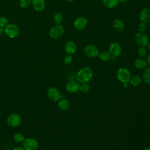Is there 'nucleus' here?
I'll list each match as a JSON object with an SVG mask.
<instances>
[{"instance_id": "obj_28", "label": "nucleus", "mask_w": 150, "mask_h": 150, "mask_svg": "<svg viewBox=\"0 0 150 150\" xmlns=\"http://www.w3.org/2000/svg\"><path fill=\"white\" fill-rule=\"evenodd\" d=\"M63 63L66 65L70 64L73 62V57L70 54H67L63 57Z\"/></svg>"}, {"instance_id": "obj_36", "label": "nucleus", "mask_w": 150, "mask_h": 150, "mask_svg": "<svg viewBox=\"0 0 150 150\" xmlns=\"http://www.w3.org/2000/svg\"><path fill=\"white\" fill-rule=\"evenodd\" d=\"M143 150H150V147L149 146H146V147L144 148V149Z\"/></svg>"}, {"instance_id": "obj_1", "label": "nucleus", "mask_w": 150, "mask_h": 150, "mask_svg": "<svg viewBox=\"0 0 150 150\" xmlns=\"http://www.w3.org/2000/svg\"><path fill=\"white\" fill-rule=\"evenodd\" d=\"M93 76V70L89 67H84L80 69L76 74V80L81 83H88Z\"/></svg>"}, {"instance_id": "obj_11", "label": "nucleus", "mask_w": 150, "mask_h": 150, "mask_svg": "<svg viewBox=\"0 0 150 150\" xmlns=\"http://www.w3.org/2000/svg\"><path fill=\"white\" fill-rule=\"evenodd\" d=\"M80 84L76 80H71L69 81L66 85V90L70 93H74L80 90Z\"/></svg>"}, {"instance_id": "obj_17", "label": "nucleus", "mask_w": 150, "mask_h": 150, "mask_svg": "<svg viewBox=\"0 0 150 150\" xmlns=\"http://www.w3.org/2000/svg\"><path fill=\"white\" fill-rule=\"evenodd\" d=\"M147 64V62L142 58H138L136 59L134 62L135 67L138 69H144L146 68Z\"/></svg>"}, {"instance_id": "obj_29", "label": "nucleus", "mask_w": 150, "mask_h": 150, "mask_svg": "<svg viewBox=\"0 0 150 150\" xmlns=\"http://www.w3.org/2000/svg\"><path fill=\"white\" fill-rule=\"evenodd\" d=\"M8 24H9V21L6 17L5 16L0 17V26L1 27L4 28Z\"/></svg>"}, {"instance_id": "obj_20", "label": "nucleus", "mask_w": 150, "mask_h": 150, "mask_svg": "<svg viewBox=\"0 0 150 150\" xmlns=\"http://www.w3.org/2000/svg\"><path fill=\"white\" fill-rule=\"evenodd\" d=\"M99 59L103 62H108L111 59V54L109 52V51L107 50H104L99 53V54L98 56Z\"/></svg>"}, {"instance_id": "obj_10", "label": "nucleus", "mask_w": 150, "mask_h": 150, "mask_svg": "<svg viewBox=\"0 0 150 150\" xmlns=\"http://www.w3.org/2000/svg\"><path fill=\"white\" fill-rule=\"evenodd\" d=\"M87 24V19L83 16L77 17L74 21V28L78 31L84 30Z\"/></svg>"}, {"instance_id": "obj_16", "label": "nucleus", "mask_w": 150, "mask_h": 150, "mask_svg": "<svg viewBox=\"0 0 150 150\" xmlns=\"http://www.w3.org/2000/svg\"><path fill=\"white\" fill-rule=\"evenodd\" d=\"M112 28L117 31L120 32L124 29V23L123 21L120 19H115L113 21L112 24Z\"/></svg>"}, {"instance_id": "obj_40", "label": "nucleus", "mask_w": 150, "mask_h": 150, "mask_svg": "<svg viewBox=\"0 0 150 150\" xmlns=\"http://www.w3.org/2000/svg\"><path fill=\"white\" fill-rule=\"evenodd\" d=\"M149 9H150V6H149Z\"/></svg>"}, {"instance_id": "obj_19", "label": "nucleus", "mask_w": 150, "mask_h": 150, "mask_svg": "<svg viewBox=\"0 0 150 150\" xmlns=\"http://www.w3.org/2000/svg\"><path fill=\"white\" fill-rule=\"evenodd\" d=\"M70 106L69 101L65 98L60 99L58 102V107L60 110L62 111H66L69 109Z\"/></svg>"}, {"instance_id": "obj_35", "label": "nucleus", "mask_w": 150, "mask_h": 150, "mask_svg": "<svg viewBox=\"0 0 150 150\" xmlns=\"http://www.w3.org/2000/svg\"><path fill=\"white\" fill-rule=\"evenodd\" d=\"M119 1V2H122V3H125V2H127L128 0H118Z\"/></svg>"}, {"instance_id": "obj_38", "label": "nucleus", "mask_w": 150, "mask_h": 150, "mask_svg": "<svg viewBox=\"0 0 150 150\" xmlns=\"http://www.w3.org/2000/svg\"><path fill=\"white\" fill-rule=\"evenodd\" d=\"M148 50L150 51V42H149V43H148Z\"/></svg>"}, {"instance_id": "obj_3", "label": "nucleus", "mask_w": 150, "mask_h": 150, "mask_svg": "<svg viewBox=\"0 0 150 150\" xmlns=\"http://www.w3.org/2000/svg\"><path fill=\"white\" fill-rule=\"evenodd\" d=\"M4 32L8 37L13 39L19 35L20 30L16 25L13 23H9L4 28Z\"/></svg>"}, {"instance_id": "obj_26", "label": "nucleus", "mask_w": 150, "mask_h": 150, "mask_svg": "<svg viewBox=\"0 0 150 150\" xmlns=\"http://www.w3.org/2000/svg\"><path fill=\"white\" fill-rule=\"evenodd\" d=\"M138 54L141 57H145L147 54V49L146 47L140 46L138 49Z\"/></svg>"}, {"instance_id": "obj_25", "label": "nucleus", "mask_w": 150, "mask_h": 150, "mask_svg": "<svg viewBox=\"0 0 150 150\" xmlns=\"http://www.w3.org/2000/svg\"><path fill=\"white\" fill-rule=\"evenodd\" d=\"M32 4V0H20L19 6L22 8H27Z\"/></svg>"}, {"instance_id": "obj_7", "label": "nucleus", "mask_w": 150, "mask_h": 150, "mask_svg": "<svg viewBox=\"0 0 150 150\" xmlns=\"http://www.w3.org/2000/svg\"><path fill=\"white\" fill-rule=\"evenodd\" d=\"M48 98L52 101H59L62 98V94L60 91L54 87H51L47 91Z\"/></svg>"}, {"instance_id": "obj_6", "label": "nucleus", "mask_w": 150, "mask_h": 150, "mask_svg": "<svg viewBox=\"0 0 150 150\" xmlns=\"http://www.w3.org/2000/svg\"><path fill=\"white\" fill-rule=\"evenodd\" d=\"M22 145L25 150H37L39 147V143L34 138H27L23 141Z\"/></svg>"}, {"instance_id": "obj_34", "label": "nucleus", "mask_w": 150, "mask_h": 150, "mask_svg": "<svg viewBox=\"0 0 150 150\" xmlns=\"http://www.w3.org/2000/svg\"><path fill=\"white\" fill-rule=\"evenodd\" d=\"M122 84H123V87L124 88H127L128 87V83H122Z\"/></svg>"}, {"instance_id": "obj_22", "label": "nucleus", "mask_w": 150, "mask_h": 150, "mask_svg": "<svg viewBox=\"0 0 150 150\" xmlns=\"http://www.w3.org/2000/svg\"><path fill=\"white\" fill-rule=\"evenodd\" d=\"M142 77L145 83L150 84V67L145 69L142 74Z\"/></svg>"}, {"instance_id": "obj_39", "label": "nucleus", "mask_w": 150, "mask_h": 150, "mask_svg": "<svg viewBox=\"0 0 150 150\" xmlns=\"http://www.w3.org/2000/svg\"><path fill=\"white\" fill-rule=\"evenodd\" d=\"M68 2H73L74 0H67Z\"/></svg>"}, {"instance_id": "obj_4", "label": "nucleus", "mask_w": 150, "mask_h": 150, "mask_svg": "<svg viewBox=\"0 0 150 150\" xmlns=\"http://www.w3.org/2000/svg\"><path fill=\"white\" fill-rule=\"evenodd\" d=\"M64 33V27L60 25H56L52 27L49 30V36L52 39H59L61 38Z\"/></svg>"}, {"instance_id": "obj_5", "label": "nucleus", "mask_w": 150, "mask_h": 150, "mask_svg": "<svg viewBox=\"0 0 150 150\" xmlns=\"http://www.w3.org/2000/svg\"><path fill=\"white\" fill-rule=\"evenodd\" d=\"M134 40L135 42L139 46L142 47H146L149 43L148 36L143 32H138L134 35Z\"/></svg>"}, {"instance_id": "obj_27", "label": "nucleus", "mask_w": 150, "mask_h": 150, "mask_svg": "<svg viewBox=\"0 0 150 150\" xmlns=\"http://www.w3.org/2000/svg\"><path fill=\"white\" fill-rule=\"evenodd\" d=\"M90 88V85L88 84V83H84L80 84V90H81L83 93H87L89 91Z\"/></svg>"}, {"instance_id": "obj_30", "label": "nucleus", "mask_w": 150, "mask_h": 150, "mask_svg": "<svg viewBox=\"0 0 150 150\" xmlns=\"http://www.w3.org/2000/svg\"><path fill=\"white\" fill-rule=\"evenodd\" d=\"M146 28V23H142V22H141L138 24V30L139 32H144L145 29Z\"/></svg>"}, {"instance_id": "obj_37", "label": "nucleus", "mask_w": 150, "mask_h": 150, "mask_svg": "<svg viewBox=\"0 0 150 150\" xmlns=\"http://www.w3.org/2000/svg\"><path fill=\"white\" fill-rule=\"evenodd\" d=\"M115 58H116V57L113 56H111V59L112 60H115Z\"/></svg>"}, {"instance_id": "obj_33", "label": "nucleus", "mask_w": 150, "mask_h": 150, "mask_svg": "<svg viewBox=\"0 0 150 150\" xmlns=\"http://www.w3.org/2000/svg\"><path fill=\"white\" fill-rule=\"evenodd\" d=\"M146 62H147V63H148V64H149V66H150V53L148 54V57H147V60H146Z\"/></svg>"}, {"instance_id": "obj_9", "label": "nucleus", "mask_w": 150, "mask_h": 150, "mask_svg": "<svg viewBox=\"0 0 150 150\" xmlns=\"http://www.w3.org/2000/svg\"><path fill=\"white\" fill-rule=\"evenodd\" d=\"M84 52L85 54L89 57L95 58L99 54V50L98 48L93 45H87L84 48Z\"/></svg>"}, {"instance_id": "obj_24", "label": "nucleus", "mask_w": 150, "mask_h": 150, "mask_svg": "<svg viewBox=\"0 0 150 150\" xmlns=\"http://www.w3.org/2000/svg\"><path fill=\"white\" fill-rule=\"evenodd\" d=\"M25 139L24 135L21 132H17L13 135V140L17 143H22Z\"/></svg>"}, {"instance_id": "obj_8", "label": "nucleus", "mask_w": 150, "mask_h": 150, "mask_svg": "<svg viewBox=\"0 0 150 150\" xmlns=\"http://www.w3.org/2000/svg\"><path fill=\"white\" fill-rule=\"evenodd\" d=\"M6 122L9 126L11 127H16L20 125L21 122V117L16 113H12L8 117Z\"/></svg>"}, {"instance_id": "obj_15", "label": "nucleus", "mask_w": 150, "mask_h": 150, "mask_svg": "<svg viewBox=\"0 0 150 150\" xmlns=\"http://www.w3.org/2000/svg\"><path fill=\"white\" fill-rule=\"evenodd\" d=\"M32 5L33 9L38 12L43 11L45 8V0H32Z\"/></svg>"}, {"instance_id": "obj_14", "label": "nucleus", "mask_w": 150, "mask_h": 150, "mask_svg": "<svg viewBox=\"0 0 150 150\" xmlns=\"http://www.w3.org/2000/svg\"><path fill=\"white\" fill-rule=\"evenodd\" d=\"M77 47L76 43L71 40L67 42L64 46V50L66 53L67 54L70 55H72L74 53H75V52L77 50Z\"/></svg>"}, {"instance_id": "obj_2", "label": "nucleus", "mask_w": 150, "mask_h": 150, "mask_svg": "<svg viewBox=\"0 0 150 150\" xmlns=\"http://www.w3.org/2000/svg\"><path fill=\"white\" fill-rule=\"evenodd\" d=\"M116 76L117 79L121 82L124 83H128L131 77V74L130 71L126 67H121L118 69Z\"/></svg>"}, {"instance_id": "obj_13", "label": "nucleus", "mask_w": 150, "mask_h": 150, "mask_svg": "<svg viewBox=\"0 0 150 150\" xmlns=\"http://www.w3.org/2000/svg\"><path fill=\"white\" fill-rule=\"evenodd\" d=\"M139 19L141 22L148 23L150 22V9L145 8L141 10L139 14Z\"/></svg>"}, {"instance_id": "obj_32", "label": "nucleus", "mask_w": 150, "mask_h": 150, "mask_svg": "<svg viewBox=\"0 0 150 150\" xmlns=\"http://www.w3.org/2000/svg\"><path fill=\"white\" fill-rule=\"evenodd\" d=\"M4 32V28L0 26V35H2Z\"/></svg>"}, {"instance_id": "obj_12", "label": "nucleus", "mask_w": 150, "mask_h": 150, "mask_svg": "<svg viewBox=\"0 0 150 150\" xmlns=\"http://www.w3.org/2000/svg\"><path fill=\"white\" fill-rule=\"evenodd\" d=\"M108 51L111 56L118 57L122 52V48L121 45L117 42L111 43L108 47Z\"/></svg>"}, {"instance_id": "obj_31", "label": "nucleus", "mask_w": 150, "mask_h": 150, "mask_svg": "<svg viewBox=\"0 0 150 150\" xmlns=\"http://www.w3.org/2000/svg\"><path fill=\"white\" fill-rule=\"evenodd\" d=\"M13 150H25L23 147L21 146H16L13 149Z\"/></svg>"}, {"instance_id": "obj_18", "label": "nucleus", "mask_w": 150, "mask_h": 150, "mask_svg": "<svg viewBox=\"0 0 150 150\" xmlns=\"http://www.w3.org/2000/svg\"><path fill=\"white\" fill-rule=\"evenodd\" d=\"M102 1L103 5L109 9L115 8L119 4L118 0H102Z\"/></svg>"}, {"instance_id": "obj_21", "label": "nucleus", "mask_w": 150, "mask_h": 150, "mask_svg": "<svg viewBox=\"0 0 150 150\" xmlns=\"http://www.w3.org/2000/svg\"><path fill=\"white\" fill-rule=\"evenodd\" d=\"M129 82L130 84L132 86H134V87L138 86L141 83L142 79L139 76L135 75V76H133L131 77Z\"/></svg>"}, {"instance_id": "obj_23", "label": "nucleus", "mask_w": 150, "mask_h": 150, "mask_svg": "<svg viewBox=\"0 0 150 150\" xmlns=\"http://www.w3.org/2000/svg\"><path fill=\"white\" fill-rule=\"evenodd\" d=\"M53 21L56 25H60L63 21V15L60 12H56L53 16Z\"/></svg>"}]
</instances>
